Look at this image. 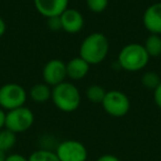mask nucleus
Returning a JSON list of instances; mask_svg holds the SVG:
<instances>
[{"label": "nucleus", "instance_id": "13", "mask_svg": "<svg viewBox=\"0 0 161 161\" xmlns=\"http://www.w3.org/2000/svg\"><path fill=\"white\" fill-rule=\"evenodd\" d=\"M52 87L45 83H38L31 86L29 91V97L34 103H45L51 99Z\"/></svg>", "mask_w": 161, "mask_h": 161}, {"label": "nucleus", "instance_id": "4", "mask_svg": "<svg viewBox=\"0 0 161 161\" xmlns=\"http://www.w3.org/2000/svg\"><path fill=\"white\" fill-rule=\"evenodd\" d=\"M28 92L18 83H7L0 86V108L12 110L25 105Z\"/></svg>", "mask_w": 161, "mask_h": 161}, {"label": "nucleus", "instance_id": "22", "mask_svg": "<svg viewBox=\"0 0 161 161\" xmlns=\"http://www.w3.org/2000/svg\"><path fill=\"white\" fill-rule=\"evenodd\" d=\"M6 161H28V158L20 153H11L7 156Z\"/></svg>", "mask_w": 161, "mask_h": 161}, {"label": "nucleus", "instance_id": "26", "mask_svg": "<svg viewBox=\"0 0 161 161\" xmlns=\"http://www.w3.org/2000/svg\"><path fill=\"white\" fill-rule=\"evenodd\" d=\"M6 158H7L6 152L3 151V150H0V161H6Z\"/></svg>", "mask_w": 161, "mask_h": 161}, {"label": "nucleus", "instance_id": "5", "mask_svg": "<svg viewBox=\"0 0 161 161\" xmlns=\"http://www.w3.org/2000/svg\"><path fill=\"white\" fill-rule=\"evenodd\" d=\"M102 107L107 115L115 118H120L129 113L130 99L121 91H108L102 102Z\"/></svg>", "mask_w": 161, "mask_h": 161}, {"label": "nucleus", "instance_id": "20", "mask_svg": "<svg viewBox=\"0 0 161 161\" xmlns=\"http://www.w3.org/2000/svg\"><path fill=\"white\" fill-rule=\"evenodd\" d=\"M47 27L52 31H58L62 30V25H61L60 17H52L47 19Z\"/></svg>", "mask_w": 161, "mask_h": 161}, {"label": "nucleus", "instance_id": "2", "mask_svg": "<svg viewBox=\"0 0 161 161\" xmlns=\"http://www.w3.org/2000/svg\"><path fill=\"white\" fill-rule=\"evenodd\" d=\"M51 101L58 110L63 113L75 112L80 105V93L72 82L63 83L52 87Z\"/></svg>", "mask_w": 161, "mask_h": 161}, {"label": "nucleus", "instance_id": "12", "mask_svg": "<svg viewBox=\"0 0 161 161\" xmlns=\"http://www.w3.org/2000/svg\"><path fill=\"white\" fill-rule=\"evenodd\" d=\"M91 65L80 56H76L66 63V76L71 80H83L88 74Z\"/></svg>", "mask_w": 161, "mask_h": 161}, {"label": "nucleus", "instance_id": "25", "mask_svg": "<svg viewBox=\"0 0 161 161\" xmlns=\"http://www.w3.org/2000/svg\"><path fill=\"white\" fill-rule=\"evenodd\" d=\"M6 30H7V25H6L5 20L0 17V38L6 33Z\"/></svg>", "mask_w": 161, "mask_h": 161}, {"label": "nucleus", "instance_id": "15", "mask_svg": "<svg viewBox=\"0 0 161 161\" xmlns=\"http://www.w3.org/2000/svg\"><path fill=\"white\" fill-rule=\"evenodd\" d=\"M17 143V134L8 129H3L0 131V150L7 152L11 150Z\"/></svg>", "mask_w": 161, "mask_h": 161}, {"label": "nucleus", "instance_id": "16", "mask_svg": "<svg viewBox=\"0 0 161 161\" xmlns=\"http://www.w3.org/2000/svg\"><path fill=\"white\" fill-rule=\"evenodd\" d=\"M86 98L90 102L94 104H102L104 97L106 95V90L101 85L97 84H93V85L88 86L87 90L85 92Z\"/></svg>", "mask_w": 161, "mask_h": 161}, {"label": "nucleus", "instance_id": "3", "mask_svg": "<svg viewBox=\"0 0 161 161\" xmlns=\"http://www.w3.org/2000/svg\"><path fill=\"white\" fill-rule=\"evenodd\" d=\"M150 56L140 43H128L119 51L117 62L127 72H139L149 63Z\"/></svg>", "mask_w": 161, "mask_h": 161}, {"label": "nucleus", "instance_id": "8", "mask_svg": "<svg viewBox=\"0 0 161 161\" xmlns=\"http://www.w3.org/2000/svg\"><path fill=\"white\" fill-rule=\"evenodd\" d=\"M43 83L51 87L58 85L66 80V63L60 58H52L47 61L42 69Z\"/></svg>", "mask_w": 161, "mask_h": 161}, {"label": "nucleus", "instance_id": "11", "mask_svg": "<svg viewBox=\"0 0 161 161\" xmlns=\"http://www.w3.org/2000/svg\"><path fill=\"white\" fill-rule=\"evenodd\" d=\"M142 23L150 34H161V1L147 7L142 16Z\"/></svg>", "mask_w": 161, "mask_h": 161}, {"label": "nucleus", "instance_id": "6", "mask_svg": "<svg viewBox=\"0 0 161 161\" xmlns=\"http://www.w3.org/2000/svg\"><path fill=\"white\" fill-rule=\"evenodd\" d=\"M33 123L34 114L27 106H22L6 113L5 128L14 134H21L29 130Z\"/></svg>", "mask_w": 161, "mask_h": 161}, {"label": "nucleus", "instance_id": "19", "mask_svg": "<svg viewBox=\"0 0 161 161\" xmlns=\"http://www.w3.org/2000/svg\"><path fill=\"white\" fill-rule=\"evenodd\" d=\"M109 0H86V7L94 14H101L108 7Z\"/></svg>", "mask_w": 161, "mask_h": 161}, {"label": "nucleus", "instance_id": "23", "mask_svg": "<svg viewBox=\"0 0 161 161\" xmlns=\"http://www.w3.org/2000/svg\"><path fill=\"white\" fill-rule=\"evenodd\" d=\"M96 161H120V159L118 157L114 156V154H110V153H106L101 156Z\"/></svg>", "mask_w": 161, "mask_h": 161}, {"label": "nucleus", "instance_id": "24", "mask_svg": "<svg viewBox=\"0 0 161 161\" xmlns=\"http://www.w3.org/2000/svg\"><path fill=\"white\" fill-rule=\"evenodd\" d=\"M6 113L3 108H0V131L6 127Z\"/></svg>", "mask_w": 161, "mask_h": 161}, {"label": "nucleus", "instance_id": "14", "mask_svg": "<svg viewBox=\"0 0 161 161\" xmlns=\"http://www.w3.org/2000/svg\"><path fill=\"white\" fill-rule=\"evenodd\" d=\"M143 47L150 58L161 55V36L159 34H149L143 43Z\"/></svg>", "mask_w": 161, "mask_h": 161}, {"label": "nucleus", "instance_id": "10", "mask_svg": "<svg viewBox=\"0 0 161 161\" xmlns=\"http://www.w3.org/2000/svg\"><path fill=\"white\" fill-rule=\"evenodd\" d=\"M62 30L66 33L75 34L84 27V17L82 12L75 8H67L60 16Z\"/></svg>", "mask_w": 161, "mask_h": 161}, {"label": "nucleus", "instance_id": "1", "mask_svg": "<svg viewBox=\"0 0 161 161\" xmlns=\"http://www.w3.org/2000/svg\"><path fill=\"white\" fill-rule=\"evenodd\" d=\"M108 52L109 42L107 36L101 32H93L82 41L78 56H80L90 65H97L105 61Z\"/></svg>", "mask_w": 161, "mask_h": 161}, {"label": "nucleus", "instance_id": "17", "mask_svg": "<svg viewBox=\"0 0 161 161\" xmlns=\"http://www.w3.org/2000/svg\"><path fill=\"white\" fill-rule=\"evenodd\" d=\"M28 161H60L56 153L49 149H39L33 151L28 158Z\"/></svg>", "mask_w": 161, "mask_h": 161}, {"label": "nucleus", "instance_id": "7", "mask_svg": "<svg viewBox=\"0 0 161 161\" xmlns=\"http://www.w3.org/2000/svg\"><path fill=\"white\" fill-rule=\"evenodd\" d=\"M55 153L60 161H86L88 158L84 143L74 139H67L58 143Z\"/></svg>", "mask_w": 161, "mask_h": 161}, {"label": "nucleus", "instance_id": "18", "mask_svg": "<svg viewBox=\"0 0 161 161\" xmlns=\"http://www.w3.org/2000/svg\"><path fill=\"white\" fill-rule=\"evenodd\" d=\"M160 82H161V77L158 75V73L152 72V71L146 72L142 75V78H141V84H142L147 90H150V91L156 90V87L160 84Z\"/></svg>", "mask_w": 161, "mask_h": 161}, {"label": "nucleus", "instance_id": "21", "mask_svg": "<svg viewBox=\"0 0 161 161\" xmlns=\"http://www.w3.org/2000/svg\"><path fill=\"white\" fill-rule=\"evenodd\" d=\"M153 101L157 107H159L161 109V82L156 87V90L153 91Z\"/></svg>", "mask_w": 161, "mask_h": 161}, {"label": "nucleus", "instance_id": "9", "mask_svg": "<svg viewBox=\"0 0 161 161\" xmlns=\"http://www.w3.org/2000/svg\"><path fill=\"white\" fill-rule=\"evenodd\" d=\"M69 0H33L36 10L44 18L60 17L69 8Z\"/></svg>", "mask_w": 161, "mask_h": 161}]
</instances>
